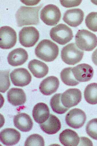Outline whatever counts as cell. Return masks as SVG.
<instances>
[{
	"mask_svg": "<svg viewBox=\"0 0 97 146\" xmlns=\"http://www.w3.org/2000/svg\"><path fill=\"white\" fill-rule=\"evenodd\" d=\"M43 6L41 4L35 7H21L15 15L18 27L38 25L40 23L39 12Z\"/></svg>",
	"mask_w": 97,
	"mask_h": 146,
	"instance_id": "obj_1",
	"label": "cell"
},
{
	"mask_svg": "<svg viewBox=\"0 0 97 146\" xmlns=\"http://www.w3.org/2000/svg\"><path fill=\"white\" fill-rule=\"evenodd\" d=\"M59 52L58 45L48 39L41 41L37 46L35 50L36 56L46 62L54 61L58 57Z\"/></svg>",
	"mask_w": 97,
	"mask_h": 146,
	"instance_id": "obj_2",
	"label": "cell"
},
{
	"mask_svg": "<svg viewBox=\"0 0 97 146\" xmlns=\"http://www.w3.org/2000/svg\"><path fill=\"white\" fill-rule=\"evenodd\" d=\"M78 47L81 50L91 51L97 46V37L95 34L86 30L78 31L75 36Z\"/></svg>",
	"mask_w": 97,
	"mask_h": 146,
	"instance_id": "obj_3",
	"label": "cell"
},
{
	"mask_svg": "<svg viewBox=\"0 0 97 146\" xmlns=\"http://www.w3.org/2000/svg\"><path fill=\"white\" fill-rule=\"evenodd\" d=\"M84 52L78 47L75 43H71L64 46L61 51L62 60L66 64L74 65L82 60Z\"/></svg>",
	"mask_w": 97,
	"mask_h": 146,
	"instance_id": "obj_4",
	"label": "cell"
},
{
	"mask_svg": "<svg viewBox=\"0 0 97 146\" xmlns=\"http://www.w3.org/2000/svg\"><path fill=\"white\" fill-rule=\"evenodd\" d=\"M50 35L53 41L61 45L66 44L74 37L71 29L64 24H59L52 28Z\"/></svg>",
	"mask_w": 97,
	"mask_h": 146,
	"instance_id": "obj_5",
	"label": "cell"
},
{
	"mask_svg": "<svg viewBox=\"0 0 97 146\" xmlns=\"http://www.w3.org/2000/svg\"><path fill=\"white\" fill-rule=\"evenodd\" d=\"M61 13L59 8L52 4L47 5L41 11V19L47 25L54 26L60 21Z\"/></svg>",
	"mask_w": 97,
	"mask_h": 146,
	"instance_id": "obj_6",
	"label": "cell"
},
{
	"mask_svg": "<svg viewBox=\"0 0 97 146\" xmlns=\"http://www.w3.org/2000/svg\"><path fill=\"white\" fill-rule=\"evenodd\" d=\"M19 39L20 44L25 47H32L35 45L39 38V31L32 26L25 27L20 31Z\"/></svg>",
	"mask_w": 97,
	"mask_h": 146,
	"instance_id": "obj_7",
	"label": "cell"
},
{
	"mask_svg": "<svg viewBox=\"0 0 97 146\" xmlns=\"http://www.w3.org/2000/svg\"><path fill=\"white\" fill-rule=\"evenodd\" d=\"M16 32L12 28L3 26L0 29V47L8 49L14 47L17 41Z\"/></svg>",
	"mask_w": 97,
	"mask_h": 146,
	"instance_id": "obj_8",
	"label": "cell"
},
{
	"mask_svg": "<svg viewBox=\"0 0 97 146\" xmlns=\"http://www.w3.org/2000/svg\"><path fill=\"white\" fill-rule=\"evenodd\" d=\"M86 115L82 110L75 108L67 113L65 117L66 122L71 128L79 129L82 127L85 123Z\"/></svg>",
	"mask_w": 97,
	"mask_h": 146,
	"instance_id": "obj_9",
	"label": "cell"
},
{
	"mask_svg": "<svg viewBox=\"0 0 97 146\" xmlns=\"http://www.w3.org/2000/svg\"><path fill=\"white\" fill-rule=\"evenodd\" d=\"M82 99V94L80 90L77 88L68 89L62 94L61 101L62 105L70 108L76 106Z\"/></svg>",
	"mask_w": 97,
	"mask_h": 146,
	"instance_id": "obj_10",
	"label": "cell"
},
{
	"mask_svg": "<svg viewBox=\"0 0 97 146\" xmlns=\"http://www.w3.org/2000/svg\"><path fill=\"white\" fill-rule=\"evenodd\" d=\"M10 76L12 83L17 86H27L32 80V76L29 71L24 68L15 69L10 73Z\"/></svg>",
	"mask_w": 97,
	"mask_h": 146,
	"instance_id": "obj_11",
	"label": "cell"
},
{
	"mask_svg": "<svg viewBox=\"0 0 97 146\" xmlns=\"http://www.w3.org/2000/svg\"><path fill=\"white\" fill-rule=\"evenodd\" d=\"M72 72L75 78L80 82L89 81L92 78L94 70L90 65L82 64L72 68Z\"/></svg>",
	"mask_w": 97,
	"mask_h": 146,
	"instance_id": "obj_12",
	"label": "cell"
},
{
	"mask_svg": "<svg viewBox=\"0 0 97 146\" xmlns=\"http://www.w3.org/2000/svg\"><path fill=\"white\" fill-rule=\"evenodd\" d=\"M84 16V12L80 9H71L65 12L63 20L68 25L76 27L82 23Z\"/></svg>",
	"mask_w": 97,
	"mask_h": 146,
	"instance_id": "obj_13",
	"label": "cell"
},
{
	"mask_svg": "<svg viewBox=\"0 0 97 146\" xmlns=\"http://www.w3.org/2000/svg\"><path fill=\"white\" fill-rule=\"evenodd\" d=\"M28 54L25 50L19 48L14 49L9 53L7 57L9 64L13 66H20L28 60Z\"/></svg>",
	"mask_w": 97,
	"mask_h": 146,
	"instance_id": "obj_14",
	"label": "cell"
},
{
	"mask_svg": "<svg viewBox=\"0 0 97 146\" xmlns=\"http://www.w3.org/2000/svg\"><path fill=\"white\" fill-rule=\"evenodd\" d=\"M59 83V80L57 77H48L41 82L39 86V90L44 95H51L57 91Z\"/></svg>",
	"mask_w": 97,
	"mask_h": 146,
	"instance_id": "obj_15",
	"label": "cell"
},
{
	"mask_svg": "<svg viewBox=\"0 0 97 146\" xmlns=\"http://www.w3.org/2000/svg\"><path fill=\"white\" fill-rule=\"evenodd\" d=\"M20 133L13 128H7L0 133V139L2 143L7 146L13 145L17 144L21 139Z\"/></svg>",
	"mask_w": 97,
	"mask_h": 146,
	"instance_id": "obj_16",
	"label": "cell"
},
{
	"mask_svg": "<svg viewBox=\"0 0 97 146\" xmlns=\"http://www.w3.org/2000/svg\"><path fill=\"white\" fill-rule=\"evenodd\" d=\"M13 122L15 126L23 132L30 131L33 126L32 119L29 115L25 113L15 115L14 117Z\"/></svg>",
	"mask_w": 97,
	"mask_h": 146,
	"instance_id": "obj_17",
	"label": "cell"
},
{
	"mask_svg": "<svg viewBox=\"0 0 97 146\" xmlns=\"http://www.w3.org/2000/svg\"><path fill=\"white\" fill-rule=\"evenodd\" d=\"M42 131L48 135H54L58 133L61 129V124L58 118L50 114L48 119L43 123L40 124Z\"/></svg>",
	"mask_w": 97,
	"mask_h": 146,
	"instance_id": "obj_18",
	"label": "cell"
},
{
	"mask_svg": "<svg viewBox=\"0 0 97 146\" xmlns=\"http://www.w3.org/2000/svg\"><path fill=\"white\" fill-rule=\"evenodd\" d=\"M8 102L14 106L24 104L26 101L25 94L22 89L16 88L11 89L7 94Z\"/></svg>",
	"mask_w": 97,
	"mask_h": 146,
	"instance_id": "obj_19",
	"label": "cell"
},
{
	"mask_svg": "<svg viewBox=\"0 0 97 146\" xmlns=\"http://www.w3.org/2000/svg\"><path fill=\"white\" fill-rule=\"evenodd\" d=\"M28 66L33 76L37 78H42L49 72L48 66L43 62L36 59L30 61Z\"/></svg>",
	"mask_w": 97,
	"mask_h": 146,
	"instance_id": "obj_20",
	"label": "cell"
},
{
	"mask_svg": "<svg viewBox=\"0 0 97 146\" xmlns=\"http://www.w3.org/2000/svg\"><path fill=\"white\" fill-rule=\"evenodd\" d=\"M33 118L39 124L45 122L50 116V110L48 106L45 104L40 102L34 106L32 112Z\"/></svg>",
	"mask_w": 97,
	"mask_h": 146,
	"instance_id": "obj_21",
	"label": "cell"
},
{
	"mask_svg": "<svg viewBox=\"0 0 97 146\" xmlns=\"http://www.w3.org/2000/svg\"><path fill=\"white\" fill-rule=\"evenodd\" d=\"M59 139L61 143L66 146H77L80 141L77 133L70 129L64 130L59 135Z\"/></svg>",
	"mask_w": 97,
	"mask_h": 146,
	"instance_id": "obj_22",
	"label": "cell"
},
{
	"mask_svg": "<svg viewBox=\"0 0 97 146\" xmlns=\"http://www.w3.org/2000/svg\"><path fill=\"white\" fill-rule=\"evenodd\" d=\"M84 97L88 103L92 105L97 104V83L89 84L84 91Z\"/></svg>",
	"mask_w": 97,
	"mask_h": 146,
	"instance_id": "obj_23",
	"label": "cell"
},
{
	"mask_svg": "<svg viewBox=\"0 0 97 146\" xmlns=\"http://www.w3.org/2000/svg\"><path fill=\"white\" fill-rule=\"evenodd\" d=\"M72 67L64 68L60 74V77L62 81L65 85L70 86H75L79 84L80 82L75 78L72 72Z\"/></svg>",
	"mask_w": 97,
	"mask_h": 146,
	"instance_id": "obj_24",
	"label": "cell"
},
{
	"mask_svg": "<svg viewBox=\"0 0 97 146\" xmlns=\"http://www.w3.org/2000/svg\"><path fill=\"white\" fill-rule=\"evenodd\" d=\"M61 94H55L51 98L50 102L53 111L58 114H64L69 109L62 105L61 101Z\"/></svg>",
	"mask_w": 97,
	"mask_h": 146,
	"instance_id": "obj_25",
	"label": "cell"
},
{
	"mask_svg": "<svg viewBox=\"0 0 97 146\" xmlns=\"http://www.w3.org/2000/svg\"><path fill=\"white\" fill-rule=\"evenodd\" d=\"M10 70L1 71V88L0 92L4 93L10 88L11 83L9 78Z\"/></svg>",
	"mask_w": 97,
	"mask_h": 146,
	"instance_id": "obj_26",
	"label": "cell"
},
{
	"mask_svg": "<svg viewBox=\"0 0 97 146\" xmlns=\"http://www.w3.org/2000/svg\"><path fill=\"white\" fill-rule=\"evenodd\" d=\"M85 23L89 29L94 32H97V12H92L88 15Z\"/></svg>",
	"mask_w": 97,
	"mask_h": 146,
	"instance_id": "obj_27",
	"label": "cell"
},
{
	"mask_svg": "<svg viewBox=\"0 0 97 146\" xmlns=\"http://www.w3.org/2000/svg\"><path fill=\"white\" fill-rule=\"evenodd\" d=\"M25 146H44L45 141L42 136L38 134L31 135L27 139Z\"/></svg>",
	"mask_w": 97,
	"mask_h": 146,
	"instance_id": "obj_28",
	"label": "cell"
},
{
	"mask_svg": "<svg viewBox=\"0 0 97 146\" xmlns=\"http://www.w3.org/2000/svg\"><path fill=\"white\" fill-rule=\"evenodd\" d=\"M86 131L91 138L97 140V118L89 121L87 124Z\"/></svg>",
	"mask_w": 97,
	"mask_h": 146,
	"instance_id": "obj_29",
	"label": "cell"
},
{
	"mask_svg": "<svg viewBox=\"0 0 97 146\" xmlns=\"http://www.w3.org/2000/svg\"><path fill=\"white\" fill-rule=\"evenodd\" d=\"M82 1H60L61 4L64 7L70 8L77 7L82 2Z\"/></svg>",
	"mask_w": 97,
	"mask_h": 146,
	"instance_id": "obj_30",
	"label": "cell"
},
{
	"mask_svg": "<svg viewBox=\"0 0 97 146\" xmlns=\"http://www.w3.org/2000/svg\"><path fill=\"white\" fill-rule=\"evenodd\" d=\"M40 1H21L23 4L28 6H33L38 4Z\"/></svg>",
	"mask_w": 97,
	"mask_h": 146,
	"instance_id": "obj_31",
	"label": "cell"
},
{
	"mask_svg": "<svg viewBox=\"0 0 97 146\" xmlns=\"http://www.w3.org/2000/svg\"><path fill=\"white\" fill-rule=\"evenodd\" d=\"M92 60L93 63L97 66V48L93 52L92 56Z\"/></svg>",
	"mask_w": 97,
	"mask_h": 146,
	"instance_id": "obj_32",
	"label": "cell"
}]
</instances>
